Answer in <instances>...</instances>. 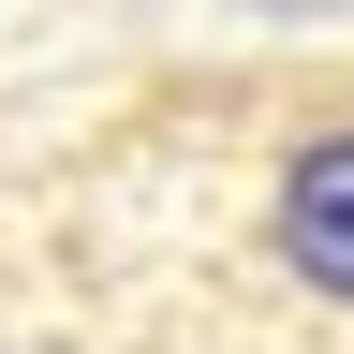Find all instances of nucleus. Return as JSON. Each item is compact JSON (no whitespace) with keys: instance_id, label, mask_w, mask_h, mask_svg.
<instances>
[{"instance_id":"obj_1","label":"nucleus","mask_w":354,"mask_h":354,"mask_svg":"<svg viewBox=\"0 0 354 354\" xmlns=\"http://www.w3.org/2000/svg\"><path fill=\"white\" fill-rule=\"evenodd\" d=\"M281 266L310 295H354V133H310L281 162Z\"/></svg>"},{"instance_id":"obj_2","label":"nucleus","mask_w":354,"mask_h":354,"mask_svg":"<svg viewBox=\"0 0 354 354\" xmlns=\"http://www.w3.org/2000/svg\"><path fill=\"white\" fill-rule=\"evenodd\" d=\"M236 15H339V0H236Z\"/></svg>"}]
</instances>
